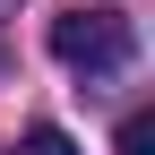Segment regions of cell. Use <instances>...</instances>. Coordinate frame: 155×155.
I'll return each mask as SVG.
<instances>
[{
	"label": "cell",
	"instance_id": "6da1fadb",
	"mask_svg": "<svg viewBox=\"0 0 155 155\" xmlns=\"http://www.w3.org/2000/svg\"><path fill=\"white\" fill-rule=\"evenodd\" d=\"M52 61L78 69V78H121L138 61V26H129V9H61L52 17Z\"/></svg>",
	"mask_w": 155,
	"mask_h": 155
},
{
	"label": "cell",
	"instance_id": "7a4b0ae2",
	"mask_svg": "<svg viewBox=\"0 0 155 155\" xmlns=\"http://www.w3.org/2000/svg\"><path fill=\"white\" fill-rule=\"evenodd\" d=\"M9 155H78V147H69V129H26V147H9Z\"/></svg>",
	"mask_w": 155,
	"mask_h": 155
},
{
	"label": "cell",
	"instance_id": "3957f363",
	"mask_svg": "<svg viewBox=\"0 0 155 155\" xmlns=\"http://www.w3.org/2000/svg\"><path fill=\"white\" fill-rule=\"evenodd\" d=\"M121 155H155V121H147V112L121 121Z\"/></svg>",
	"mask_w": 155,
	"mask_h": 155
}]
</instances>
